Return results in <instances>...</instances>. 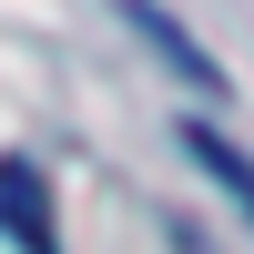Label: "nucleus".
Masks as SVG:
<instances>
[{"instance_id":"obj_1","label":"nucleus","mask_w":254,"mask_h":254,"mask_svg":"<svg viewBox=\"0 0 254 254\" xmlns=\"http://www.w3.org/2000/svg\"><path fill=\"white\" fill-rule=\"evenodd\" d=\"M0 234H10L20 254H61V234H51V183H41V163H20V153H0Z\"/></svg>"},{"instance_id":"obj_2","label":"nucleus","mask_w":254,"mask_h":254,"mask_svg":"<svg viewBox=\"0 0 254 254\" xmlns=\"http://www.w3.org/2000/svg\"><path fill=\"white\" fill-rule=\"evenodd\" d=\"M122 20H142V31H153V51L173 61L183 81H203V92H214V81H224V71H214V51H193V31H183V20H163L153 0H122Z\"/></svg>"},{"instance_id":"obj_3","label":"nucleus","mask_w":254,"mask_h":254,"mask_svg":"<svg viewBox=\"0 0 254 254\" xmlns=\"http://www.w3.org/2000/svg\"><path fill=\"white\" fill-rule=\"evenodd\" d=\"M183 142H193V163H203V173H214V183H224V193H234V203H244V214H254V163L234 153V142H224V132H214V122H183Z\"/></svg>"}]
</instances>
